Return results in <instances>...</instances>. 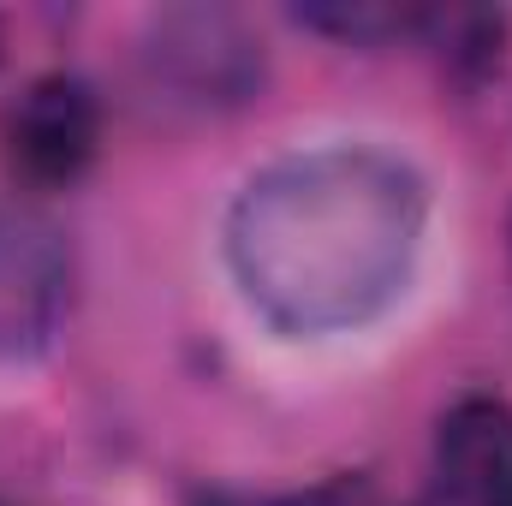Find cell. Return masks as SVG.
I'll return each instance as SVG.
<instances>
[{
  "label": "cell",
  "mask_w": 512,
  "mask_h": 506,
  "mask_svg": "<svg viewBox=\"0 0 512 506\" xmlns=\"http://www.w3.org/2000/svg\"><path fill=\"white\" fill-rule=\"evenodd\" d=\"M423 179L370 143L298 149L262 167L227 215V262L280 334H340L405 292L423 245Z\"/></svg>",
  "instance_id": "1"
},
{
  "label": "cell",
  "mask_w": 512,
  "mask_h": 506,
  "mask_svg": "<svg viewBox=\"0 0 512 506\" xmlns=\"http://www.w3.org/2000/svg\"><path fill=\"white\" fill-rule=\"evenodd\" d=\"M143 78L167 108L227 114L262 90V42L239 12L167 6L143 30Z\"/></svg>",
  "instance_id": "2"
},
{
  "label": "cell",
  "mask_w": 512,
  "mask_h": 506,
  "mask_svg": "<svg viewBox=\"0 0 512 506\" xmlns=\"http://www.w3.org/2000/svg\"><path fill=\"white\" fill-rule=\"evenodd\" d=\"M0 155L36 191L78 185L102 155V102L78 72L30 78L0 114Z\"/></svg>",
  "instance_id": "3"
},
{
  "label": "cell",
  "mask_w": 512,
  "mask_h": 506,
  "mask_svg": "<svg viewBox=\"0 0 512 506\" xmlns=\"http://www.w3.org/2000/svg\"><path fill=\"white\" fill-rule=\"evenodd\" d=\"M72 304L66 239L24 209H0V364H30L60 340Z\"/></svg>",
  "instance_id": "4"
},
{
  "label": "cell",
  "mask_w": 512,
  "mask_h": 506,
  "mask_svg": "<svg viewBox=\"0 0 512 506\" xmlns=\"http://www.w3.org/2000/svg\"><path fill=\"white\" fill-rule=\"evenodd\" d=\"M435 477L453 501L489 506L512 489V405L501 393H465L435 423Z\"/></svg>",
  "instance_id": "5"
},
{
  "label": "cell",
  "mask_w": 512,
  "mask_h": 506,
  "mask_svg": "<svg viewBox=\"0 0 512 506\" xmlns=\"http://www.w3.org/2000/svg\"><path fill=\"white\" fill-rule=\"evenodd\" d=\"M304 30L316 36H334V42H352V48H382V42H405L417 30H429V12H411V6H370V0H328V6H298L292 12Z\"/></svg>",
  "instance_id": "6"
},
{
  "label": "cell",
  "mask_w": 512,
  "mask_h": 506,
  "mask_svg": "<svg viewBox=\"0 0 512 506\" xmlns=\"http://www.w3.org/2000/svg\"><path fill=\"white\" fill-rule=\"evenodd\" d=\"M501 36H507V24H501L495 12H459V18H447V66L465 72V78L495 72Z\"/></svg>",
  "instance_id": "7"
},
{
  "label": "cell",
  "mask_w": 512,
  "mask_h": 506,
  "mask_svg": "<svg viewBox=\"0 0 512 506\" xmlns=\"http://www.w3.org/2000/svg\"><path fill=\"white\" fill-rule=\"evenodd\" d=\"M489 506H512V489H507V495H501V501H489Z\"/></svg>",
  "instance_id": "8"
},
{
  "label": "cell",
  "mask_w": 512,
  "mask_h": 506,
  "mask_svg": "<svg viewBox=\"0 0 512 506\" xmlns=\"http://www.w3.org/2000/svg\"><path fill=\"white\" fill-rule=\"evenodd\" d=\"M0 60H6V30H0Z\"/></svg>",
  "instance_id": "9"
}]
</instances>
